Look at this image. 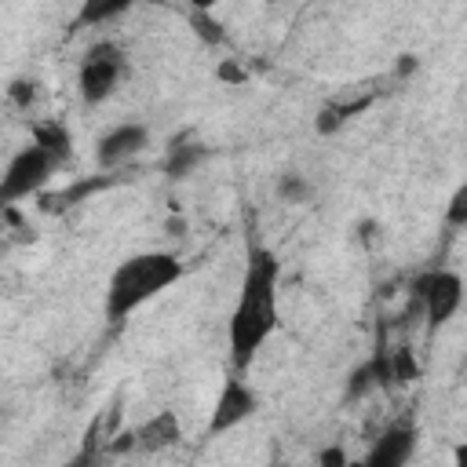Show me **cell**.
Segmentation results:
<instances>
[{"mask_svg":"<svg viewBox=\"0 0 467 467\" xmlns=\"http://www.w3.org/2000/svg\"><path fill=\"white\" fill-rule=\"evenodd\" d=\"M277 288H281V259H277V252L270 244H263L259 237H248L237 303H234V310L226 317V347H230L234 372H248L255 354L277 332V325H281Z\"/></svg>","mask_w":467,"mask_h":467,"instance_id":"cell-1","label":"cell"},{"mask_svg":"<svg viewBox=\"0 0 467 467\" xmlns=\"http://www.w3.org/2000/svg\"><path fill=\"white\" fill-rule=\"evenodd\" d=\"M182 281V259L168 248H150L120 259L106 281V317L124 321L161 292Z\"/></svg>","mask_w":467,"mask_h":467,"instance_id":"cell-2","label":"cell"},{"mask_svg":"<svg viewBox=\"0 0 467 467\" xmlns=\"http://www.w3.org/2000/svg\"><path fill=\"white\" fill-rule=\"evenodd\" d=\"M124 69H128V58H124V47L117 40H95L84 58H80V69H77V91L88 106H99L106 102L120 80H124Z\"/></svg>","mask_w":467,"mask_h":467,"instance_id":"cell-3","label":"cell"},{"mask_svg":"<svg viewBox=\"0 0 467 467\" xmlns=\"http://www.w3.org/2000/svg\"><path fill=\"white\" fill-rule=\"evenodd\" d=\"M58 168H62V164H58L47 150H40L36 142L22 146V150L7 161V168H4V175H0V204H4V208H15L18 201L40 193V190L55 179Z\"/></svg>","mask_w":467,"mask_h":467,"instance_id":"cell-4","label":"cell"},{"mask_svg":"<svg viewBox=\"0 0 467 467\" xmlns=\"http://www.w3.org/2000/svg\"><path fill=\"white\" fill-rule=\"evenodd\" d=\"M412 292H416V299H420V306H423L427 325H431V328H441V325H449V321L460 314L463 296H467V285H463V277H460L456 270L434 266V270H427V274L416 277Z\"/></svg>","mask_w":467,"mask_h":467,"instance_id":"cell-5","label":"cell"},{"mask_svg":"<svg viewBox=\"0 0 467 467\" xmlns=\"http://www.w3.org/2000/svg\"><path fill=\"white\" fill-rule=\"evenodd\" d=\"M259 412V394L255 387L244 379V372H230L215 394L212 416H208V434H226L234 427H241L244 420H252Z\"/></svg>","mask_w":467,"mask_h":467,"instance_id":"cell-6","label":"cell"},{"mask_svg":"<svg viewBox=\"0 0 467 467\" xmlns=\"http://www.w3.org/2000/svg\"><path fill=\"white\" fill-rule=\"evenodd\" d=\"M146 146H150V128L139 124V120H124V124L109 128V131L99 139L95 161H99V168L113 171V168H124L128 161H135Z\"/></svg>","mask_w":467,"mask_h":467,"instance_id":"cell-7","label":"cell"},{"mask_svg":"<svg viewBox=\"0 0 467 467\" xmlns=\"http://www.w3.org/2000/svg\"><path fill=\"white\" fill-rule=\"evenodd\" d=\"M416 445H420L416 423H409V420L390 423V427L379 431V438L372 441L361 467H409V460L416 456Z\"/></svg>","mask_w":467,"mask_h":467,"instance_id":"cell-8","label":"cell"},{"mask_svg":"<svg viewBox=\"0 0 467 467\" xmlns=\"http://www.w3.org/2000/svg\"><path fill=\"white\" fill-rule=\"evenodd\" d=\"M131 438H135V449L139 452H164V449H171V445L182 441V423H179L175 409H161V412L146 416Z\"/></svg>","mask_w":467,"mask_h":467,"instance_id":"cell-9","label":"cell"},{"mask_svg":"<svg viewBox=\"0 0 467 467\" xmlns=\"http://www.w3.org/2000/svg\"><path fill=\"white\" fill-rule=\"evenodd\" d=\"M29 142H36L40 150H47L58 164H66L73 157V135L66 124H58L55 117L51 120H33L29 124Z\"/></svg>","mask_w":467,"mask_h":467,"instance_id":"cell-10","label":"cell"},{"mask_svg":"<svg viewBox=\"0 0 467 467\" xmlns=\"http://www.w3.org/2000/svg\"><path fill=\"white\" fill-rule=\"evenodd\" d=\"M201 161H204V146H201V142H193V139H171L164 171H168L171 179H186Z\"/></svg>","mask_w":467,"mask_h":467,"instance_id":"cell-11","label":"cell"},{"mask_svg":"<svg viewBox=\"0 0 467 467\" xmlns=\"http://www.w3.org/2000/svg\"><path fill=\"white\" fill-rule=\"evenodd\" d=\"M368 106V99L365 102H325L321 109H317V117H314V128H317V135H336L358 109H365Z\"/></svg>","mask_w":467,"mask_h":467,"instance_id":"cell-12","label":"cell"},{"mask_svg":"<svg viewBox=\"0 0 467 467\" xmlns=\"http://www.w3.org/2000/svg\"><path fill=\"white\" fill-rule=\"evenodd\" d=\"M310 197H314V186H310L303 175L285 171V175L277 179V201H285V204H306Z\"/></svg>","mask_w":467,"mask_h":467,"instance_id":"cell-13","label":"cell"},{"mask_svg":"<svg viewBox=\"0 0 467 467\" xmlns=\"http://www.w3.org/2000/svg\"><path fill=\"white\" fill-rule=\"evenodd\" d=\"M190 22H193V33H197L204 44H223V40H226V29H223V22L212 18V11L193 7V11H190Z\"/></svg>","mask_w":467,"mask_h":467,"instance_id":"cell-14","label":"cell"},{"mask_svg":"<svg viewBox=\"0 0 467 467\" xmlns=\"http://www.w3.org/2000/svg\"><path fill=\"white\" fill-rule=\"evenodd\" d=\"M387 368H390V383H409V379H416V372H420L409 347L390 350V354H387Z\"/></svg>","mask_w":467,"mask_h":467,"instance_id":"cell-15","label":"cell"},{"mask_svg":"<svg viewBox=\"0 0 467 467\" xmlns=\"http://www.w3.org/2000/svg\"><path fill=\"white\" fill-rule=\"evenodd\" d=\"M445 226L467 230V179L452 190V197H449V204H445Z\"/></svg>","mask_w":467,"mask_h":467,"instance_id":"cell-16","label":"cell"},{"mask_svg":"<svg viewBox=\"0 0 467 467\" xmlns=\"http://www.w3.org/2000/svg\"><path fill=\"white\" fill-rule=\"evenodd\" d=\"M124 11H128V4H124V0L88 4V7L80 11V22H88V26H99V22H109V18H117V15H124Z\"/></svg>","mask_w":467,"mask_h":467,"instance_id":"cell-17","label":"cell"},{"mask_svg":"<svg viewBox=\"0 0 467 467\" xmlns=\"http://www.w3.org/2000/svg\"><path fill=\"white\" fill-rule=\"evenodd\" d=\"M215 77H219L223 84H244V80H248V73H244L241 62H234V58H223L219 69H215Z\"/></svg>","mask_w":467,"mask_h":467,"instance_id":"cell-18","label":"cell"},{"mask_svg":"<svg viewBox=\"0 0 467 467\" xmlns=\"http://www.w3.org/2000/svg\"><path fill=\"white\" fill-rule=\"evenodd\" d=\"M99 463H102V456H99L95 441H84V445L77 449V456H73L66 467H99Z\"/></svg>","mask_w":467,"mask_h":467,"instance_id":"cell-19","label":"cell"},{"mask_svg":"<svg viewBox=\"0 0 467 467\" xmlns=\"http://www.w3.org/2000/svg\"><path fill=\"white\" fill-rule=\"evenodd\" d=\"M321 467H347V452H343V445H328V449H321Z\"/></svg>","mask_w":467,"mask_h":467,"instance_id":"cell-20","label":"cell"},{"mask_svg":"<svg viewBox=\"0 0 467 467\" xmlns=\"http://www.w3.org/2000/svg\"><path fill=\"white\" fill-rule=\"evenodd\" d=\"M33 88H36V84H29V80H15V84H11V99H15L18 106H29V102H33Z\"/></svg>","mask_w":467,"mask_h":467,"instance_id":"cell-21","label":"cell"},{"mask_svg":"<svg viewBox=\"0 0 467 467\" xmlns=\"http://www.w3.org/2000/svg\"><path fill=\"white\" fill-rule=\"evenodd\" d=\"M449 467H467V438L452 445V463Z\"/></svg>","mask_w":467,"mask_h":467,"instance_id":"cell-22","label":"cell"}]
</instances>
